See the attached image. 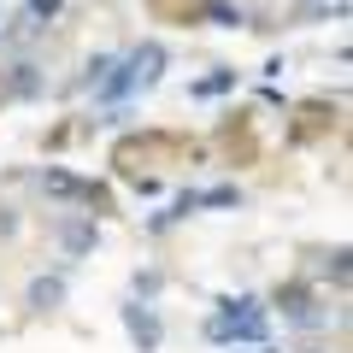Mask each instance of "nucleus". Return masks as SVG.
I'll return each instance as SVG.
<instances>
[{"mask_svg":"<svg viewBox=\"0 0 353 353\" xmlns=\"http://www.w3.org/2000/svg\"><path fill=\"white\" fill-rule=\"evenodd\" d=\"M212 341H230V336H241V341H253V347H265V312H259V301H253V294H241V301H230L224 312L212 318Z\"/></svg>","mask_w":353,"mask_h":353,"instance_id":"obj_1","label":"nucleus"},{"mask_svg":"<svg viewBox=\"0 0 353 353\" xmlns=\"http://www.w3.org/2000/svg\"><path fill=\"white\" fill-rule=\"evenodd\" d=\"M277 306L289 312V324H301V330H318V324H324V312L306 301V289H283V294H277Z\"/></svg>","mask_w":353,"mask_h":353,"instance_id":"obj_2","label":"nucleus"},{"mask_svg":"<svg viewBox=\"0 0 353 353\" xmlns=\"http://www.w3.org/2000/svg\"><path fill=\"white\" fill-rule=\"evenodd\" d=\"M124 324H130V336H136V347H141V353H153V347H159V318H153V312L130 306V312H124Z\"/></svg>","mask_w":353,"mask_h":353,"instance_id":"obj_3","label":"nucleus"},{"mask_svg":"<svg viewBox=\"0 0 353 353\" xmlns=\"http://www.w3.org/2000/svg\"><path fill=\"white\" fill-rule=\"evenodd\" d=\"M59 294H65V283H59V277H41L36 289H30V301H36V306H53Z\"/></svg>","mask_w":353,"mask_h":353,"instance_id":"obj_4","label":"nucleus"},{"mask_svg":"<svg viewBox=\"0 0 353 353\" xmlns=\"http://www.w3.org/2000/svg\"><path fill=\"white\" fill-rule=\"evenodd\" d=\"M88 241H94V224H71V230H65V248H71V253H83Z\"/></svg>","mask_w":353,"mask_h":353,"instance_id":"obj_5","label":"nucleus"},{"mask_svg":"<svg viewBox=\"0 0 353 353\" xmlns=\"http://www.w3.org/2000/svg\"><path fill=\"white\" fill-rule=\"evenodd\" d=\"M59 6H65V0H30V24L41 30V18H53V12H59Z\"/></svg>","mask_w":353,"mask_h":353,"instance_id":"obj_6","label":"nucleus"},{"mask_svg":"<svg viewBox=\"0 0 353 353\" xmlns=\"http://www.w3.org/2000/svg\"><path fill=\"white\" fill-rule=\"evenodd\" d=\"M206 18H212V24H241V12H236V6H224V0H212Z\"/></svg>","mask_w":353,"mask_h":353,"instance_id":"obj_7","label":"nucleus"},{"mask_svg":"<svg viewBox=\"0 0 353 353\" xmlns=\"http://www.w3.org/2000/svg\"><path fill=\"white\" fill-rule=\"evenodd\" d=\"M41 183H48L53 194H77V183H71V176H65V171H48V176H41Z\"/></svg>","mask_w":353,"mask_h":353,"instance_id":"obj_8","label":"nucleus"},{"mask_svg":"<svg viewBox=\"0 0 353 353\" xmlns=\"http://www.w3.org/2000/svg\"><path fill=\"white\" fill-rule=\"evenodd\" d=\"M330 277H336V283H347V248H336V253H330Z\"/></svg>","mask_w":353,"mask_h":353,"instance_id":"obj_9","label":"nucleus"},{"mask_svg":"<svg viewBox=\"0 0 353 353\" xmlns=\"http://www.w3.org/2000/svg\"><path fill=\"white\" fill-rule=\"evenodd\" d=\"M253 353H271V347H253Z\"/></svg>","mask_w":353,"mask_h":353,"instance_id":"obj_10","label":"nucleus"}]
</instances>
